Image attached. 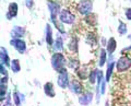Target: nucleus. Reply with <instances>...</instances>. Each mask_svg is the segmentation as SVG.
Segmentation results:
<instances>
[{
	"mask_svg": "<svg viewBox=\"0 0 131 106\" xmlns=\"http://www.w3.org/2000/svg\"><path fill=\"white\" fill-rule=\"evenodd\" d=\"M113 68H114V62H110V63L108 65L107 72H106V81H109L110 76H112V72H113Z\"/></svg>",
	"mask_w": 131,
	"mask_h": 106,
	"instance_id": "a211bd4d",
	"label": "nucleus"
},
{
	"mask_svg": "<svg viewBox=\"0 0 131 106\" xmlns=\"http://www.w3.org/2000/svg\"><path fill=\"white\" fill-rule=\"evenodd\" d=\"M70 89H71V91L73 93H81L82 92V85L78 82L77 80H73L72 82L70 83Z\"/></svg>",
	"mask_w": 131,
	"mask_h": 106,
	"instance_id": "9b49d317",
	"label": "nucleus"
},
{
	"mask_svg": "<svg viewBox=\"0 0 131 106\" xmlns=\"http://www.w3.org/2000/svg\"><path fill=\"white\" fill-rule=\"evenodd\" d=\"M9 65V58L7 55V50L3 47H1V65Z\"/></svg>",
	"mask_w": 131,
	"mask_h": 106,
	"instance_id": "4468645a",
	"label": "nucleus"
},
{
	"mask_svg": "<svg viewBox=\"0 0 131 106\" xmlns=\"http://www.w3.org/2000/svg\"><path fill=\"white\" fill-rule=\"evenodd\" d=\"M126 17L128 20H131V8H129V9L126 10Z\"/></svg>",
	"mask_w": 131,
	"mask_h": 106,
	"instance_id": "b1692460",
	"label": "nucleus"
},
{
	"mask_svg": "<svg viewBox=\"0 0 131 106\" xmlns=\"http://www.w3.org/2000/svg\"><path fill=\"white\" fill-rule=\"evenodd\" d=\"M44 91H45V94L48 97H55V90L51 82H47L44 85Z\"/></svg>",
	"mask_w": 131,
	"mask_h": 106,
	"instance_id": "1a4fd4ad",
	"label": "nucleus"
},
{
	"mask_svg": "<svg viewBox=\"0 0 131 106\" xmlns=\"http://www.w3.org/2000/svg\"><path fill=\"white\" fill-rule=\"evenodd\" d=\"M59 18H60V21L66 23V24H72L73 22H74V19H75L74 15L71 14L68 10H62L61 11Z\"/></svg>",
	"mask_w": 131,
	"mask_h": 106,
	"instance_id": "20e7f679",
	"label": "nucleus"
},
{
	"mask_svg": "<svg viewBox=\"0 0 131 106\" xmlns=\"http://www.w3.org/2000/svg\"><path fill=\"white\" fill-rule=\"evenodd\" d=\"M118 32H119V34H125L127 32V27H126V24L124 22H119V27H118Z\"/></svg>",
	"mask_w": 131,
	"mask_h": 106,
	"instance_id": "aec40b11",
	"label": "nucleus"
},
{
	"mask_svg": "<svg viewBox=\"0 0 131 106\" xmlns=\"http://www.w3.org/2000/svg\"><path fill=\"white\" fill-rule=\"evenodd\" d=\"M20 62H19V60L18 59H14V60H12V63H11V69H12V71L13 72H19L20 71Z\"/></svg>",
	"mask_w": 131,
	"mask_h": 106,
	"instance_id": "dca6fc26",
	"label": "nucleus"
},
{
	"mask_svg": "<svg viewBox=\"0 0 131 106\" xmlns=\"http://www.w3.org/2000/svg\"><path fill=\"white\" fill-rule=\"evenodd\" d=\"M24 34V28L21 26H14L12 30V37H21Z\"/></svg>",
	"mask_w": 131,
	"mask_h": 106,
	"instance_id": "f8f14e48",
	"label": "nucleus"
},
{
	"mask_svg": "<svg viewBox=\"0 0 131 106\" xmlns=\"http://www.w3.org/2000/svg\"><path fill=\"white\" fill-rule=\"evenodd\" d=\"M55 44H56V45H55L56 49H58V50L62 49V39H61V37H57Z\"/></svg>",
	"mask_w": 131,
	"mask_h": 106,
	"instance_id": "412c9836",
	"label": "nucleus"
},
{
	"mask_svg": "<svg viewBox=\"0 0 131 106\" xmlns=\"http://www.w3.org/2000/svg\"><path fill=\"white\" fill-rule=\"evenodd\" d=\"M10 43H11L12 46H14L16 48V50H18L20 54H23L26 49V45L22 39H12Z\"/></svg>",
	"mask_w": 131,
	"mask_h": 106,
	"instance_id": "423d86ee",
	"label": "nucleus"
},
{
	"mask_svg": "<svg viewBox=\"0 0 131 106\" xmlns=\"http://www.w3.org/2000/svg\"><path fill=\"white\" fill-rule=\"evenodd\" d=\"M58 85L61 89H66L69 85V80H68V73L67 71L62 69L61 71H59L58 76Z\"/></svg>",
	"mask_w": 131,
	"mask_h": 106,
	"instance_id": "7ed1b4c3",
	"label": "nucleus"
},
{
	"mask_svg": "<svg viewBox=\"0 0 131 106\" xmlns=\"http://www.w3.org/2000/svg\"><path fill=\"white\" fill-rule=\"evenodd\" d=\"M46 42L48 43V45L52 44V38H51V27L50 25L46 26Z\"/></svg>",
	"mask_w": 131,
	"mask_h": 106,
	"instance_id": "2eb2a0df",
	"label": "nucleus"
},
{
	"mask_svg": "<svg viewBox=\"0 0 131 106\" xmlns=\"http://www.w3.org/2000/svg\"><path fill=\"white\" fill-rule=\"evenodd\" d=\"M78 10L82 14H88L92 10V2L90 0H82L80 2V5L78 6Z\"/></svg>",
	"mask_w": 131,
	"mask_h": 106,
	"instance_id": "39448f33",
	"label": "nucleus"
},
{
	"mask_svg": "<svg viewBox=\"0 0 131 106\" xmlns=\"http://www.w3.org/2000/svg\"><path fill=\"white\" fill-rule=\"evenodd\" d=\"M130 66H131V59L124 56V57H121V58H119V60H118V62H117V71L125 72L130 68Z\"/></svg>",
	"mask_w": 131,
	"mask_h": 106,
	"instance_id": "f03ea898",
	"label": "nucleus"
},
{
	"mask_svg": "<svg viewBox=\"0 0 131 106\" xmlns=\"http://www.w3.org/2000/svg\"><path fill=\"white\" fill-rule=\"evenodd\" d=\"M48 8H49V12H50V17H51V20L52 22L55 24L57 23L56 22V17L59 12V6L57 3H52V2H48Z\"/></svg>",
	"mask_w": 131,
	"mask_h": 106,
	"instance_id": "0eeeda50",
	"label": "nucleus"
},
{
	"mask_svg": "<svg viewBox=\"0 0 131 106\" xmlns=\"http://www.w3.org/2000/svg\"><path fill=\"white\" fill-rule=\"evenodd\" d=\"M106 61V51L105 49H101V56H100V66H104V63Z\"/></svg>",
	"mask_w": 131,
	"mask_h": 106,
	"instance_id": "f3484780",
	"label": "nucleus"
},
{
	"mask_svg": "<svg viewBox=\"0 0 131 106\" xmlns=\"http://www.w3.org/2000/svg\"><path fill=\"white\" fill-rule=\"evenodd\" d=\"M93 100V93L91 92H85L83 95L79 97V103L81 105H89Z\"/></svg>",
	"mask_w": 131,
	"mask_h": 106,
	"instance_id": "6e6552de",
	"label": "nucleus"
},
{
	"mask_svg": "<svg viewBox=\"0 0 131 106\" xmlns=\"http://www.w3.org/2000/svg\"><path fill=\"white\" fill-rule=\"evenodd\" d=\"M96 76H97V71L96 70H93L91 72V75H90V82H91V83H95Z\"/></svg>",
	"mask_w": 131,
	"mask_h": 106,
	"instance_id": "4be33fe9",
	"label": "nucleus"
},
{
	"mask_svg": "<svg viewBox=\"0 0 131 106\" xmlns=\"http://www.w3.org/2000/svg\"><path fill=\"white\" fill-rule=\"evenodd\" d=\"M6 92H7V85L5 84H1V95H0V100L3 101L5 100V96H6Z\"/></svg>",
	"mask_w": 131,
	"mask_h": 106,
	"instance_id": "5701e85b",
	"label": "nucleus"
},
{
	"mask_svg": "<svg viewBox=\"0 0 131 106\" xmlns=\"http://www.w3.org/2000/svg\"><path fill=\"white\" fill-rule=\"evenodd\" d=\"M18 13V5L16 3H10L9 9H8V18H13Z\"/></svg>",
	"mask_w": 131,
	"mask_h": 106,
	"instance_id": "9d476101",
	"label": "nucleus"
},
{
	"mask_svg": "<svg viewBox=\"0 0 131 106\" xmlns=\"http://www.w3.org/2000/svg\"><path fill=\"white\" fill-rule=\"evenodd\" d=\"M0 68H1V75L3 76H7V71H6V69H3V65H1V66H0Z\"/></svg>",
	"mask_w": 131,
	"mask_h": 106,
	"instance_id": "a878e982",
	"label": "nucleus"
},
{
	"mask_svg": "<svg viewBox=\"0 0 131 106\" xmlns=\"http://www.w3.org/2000/svg\"><path fill=\"white\" fill-rule=\"evenodd\" d=\"M20 96H21V94L18 92V91H15L13 93V100H14V104L16 106H20L21 105V101H20Z\"/></svg>",
	"mask_w": 131,
	"mask_h": 106,
	"instance_id": "6ab92c4d",
	"label": "nucleus"
},
{
	"mask_svg": "<svg viewBox=\"0 0 131 106\" xmlns=\"http://www.w3.org/2000/svg\"><path fill=\"white\" fill-rule=\"evenodd\" d=\"M32 6H33V0H26V7L28 9H31Z\"/></svg>",
	"mask_w": 131,
	"mask_h": 106,
	"instance_id": "393cba45",
	"label": "nucleus"
},
{
	"mask_svg": "<svg viewBox=\"0 0 131 106\" xmlns=\"http://www.w3.org/2000/svg\"><path fill=\"white\" fill-rule=\"evenodd\" d=\"M64 62H66V59H64V56L60 52H57L54 56L51 57V65H52V68L57 71H61L63 69L64 66Z\"/></svg>",
	"mask_w": 131,
	"mask_h": 106,
	"instance_id": "f257e3e1",
	"label": "nucleus"
},
{
	"mask_svg": "<svg viewBox=\"0 0 131 106\" xmlns=\"http://www.w3.org/2000/svg\"><path fill=\"white\" fill-rule=\"evenodd\" d=\"M115 49H116V40H115V38H109L108 40V45H107V51L109 52V54H113V52L115 51Z\"/></svg>",
	"mask_w": 131,
	"mask_h": 106,
	"instance_id": "ddd939ff",
	"label": "nucleus"
}]
</instances>
